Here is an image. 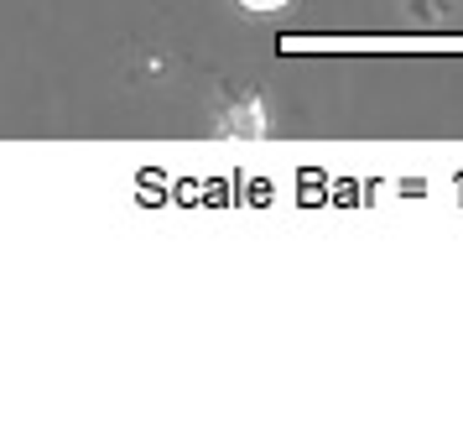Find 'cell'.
I'll list each match as a JSON object with an SVG mask.
<instances>
[{
    "label": "cell",
    "mask_w": 463,
    "mask_h": 448,
    "mask_svg": "<svg viewBox=\"0 0 463 448\" xmlns=\"http://www.w3.org/2000/svg\"><path fill=\"white\" fill-rule=\"evenodd\" d=\"M245 16H281L287 5H297V0H234Z\"/></svg>",
    "instance_id": "obj_3"
},
{
    "label": "cell",
    "mask_w": 463,
    "mask_h": 448,
    "mask_svg": "<svg viewBox=\"0 0 463 448\" xmlns=\"http://www.w3.org/2000/svg\"><path fill=\"white\" fill-rule=\"evenodd\" d=\"M463 0H406V11L417 16L421 26H438V22H448L453 11H458Z\"/></svg>",
    "instance_id": "obj_2"
},
{
    "label": "cell",
    "mask_w": 463,
    "mask_h": 448,
    "mask_svg": "<svg viewBox=\"0 0 463 448\" xmlns=\"http://www.w3.org/2000/svg\"><path fill=\"white\" fill-rule=\"evenodd\" d=\"M271 105H266V94L260 89H234L230 100H224V110H219V136H271Z\"/></svg>",
    "instance_id": "obj_1"
}]
</instances>
